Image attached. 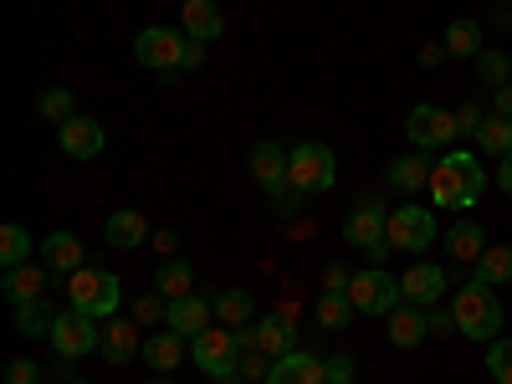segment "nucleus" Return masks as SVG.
Returning <instances> with one entry per match:
<instances>
[{
    "instance_id": "nucleus-50",
    "label": "nucleus",
    "mask_w": 512,
    "mask_h": 384,
    "mask_svg": "<svg viewBox=\"0 0 512 384\" xmlns=\"http://www.w3.org/2000/svg\"><path fill=\"white\" fill-rule=\"evenodd\" d=\"M497 185L512 195V154H502V164H497Z\"/></svg>"
},
{
    "instance_id": "nucleus-52",
    "label": "nucleus",
    "mask_w": 512,
    "mask_h": 384,
    "mask_svg": "<svg viewBox=\"0 0 512 384\" xmlns=\"http://www.w3.org/2000/svg\"><path fill=\"white\" fill-rule=\"evenodd\" d=\"M149 384H175V379H149Z\"/></svg>"
},
{
    "instance_id": "nucleus-37",
    "label": "nucleus",
    "mask_w": 512,
    "mask_h": 384,
    "mask_svg": "<svg viewBox=\"0 0 512 384\" xmlns=\"http://www.w3.org/2000/svg\"><path fill=\"white\" fill-rule=\"evenodd\" d=\"M487 369L497 384H512V338H492L487 344Z\"/></svg>"
},
{
    "instance_id": "nucleus-53",
    "label": "nucleus",
    "mask_w": 512,
    "mask_h": 384,
    "mask_svg": "<svg viewBox=\"0 0 512 384\" xmlns=\"http://www.w3.org/2000/svg\"><path fill=\"white\" fill-rule=\"evenodd\" d=\"M349 384H354V379H349Z\"/></svg>"
},
{
    "instance_id": "nucleus-45",
    "label": "nucleus",
    "mask_w": 512,
    "mask_h": 384,
    "mask_svg": "<svg viewBox=\"0 0 512 384\" xmlns=\"http://www.w3.org/2000/svg\"><path fill=\"white\" fill-rule=\"evenodd\" d=\"M425 318H431V333H441V338L456 333V313H451V308H446V313H441V308H425Z\"/></svg>"
},
{
    "instance_id": "nucleus-4",
    "label": "nucleus",
    "mask_w": 512,
    "mask_h": 384,
    "mask_svg": "<svg viewBox=\"0 0 512 384\" xmlns=\"http://www.w3.org/2000/svg\"><path fill=\"white\" fill-rule=\"evenodd\" d=\"M67 292H72V308L88 313V318H113V313H118V297H123L118 277H113V272H98V267L72 272V277H67Z\"/></svg>"
},
{
    "instance_id": "nucleus-38",
    "label": "nucleus",
    "mask_w": 512,
    "mask_h": 384,
    "mask_svg": "<svg viewBox=\"0 0 512 384\" xmlns=\"http://www.w3.org/2000/svg\"><path fill=\"white\" fill-rule=\"evenodd\" d=\"M41 113L62 128L67 118H77V113H72V93H67V88H47V93H41Z\"/></svg>"
},
{
    "instance_id": "nucleus-32",
    "label": "nucleus",
    "mask_w": 512,
    "mask_h": 384,
    "mask_svg": "<svg viewBox=\"0 0 512 384\" xmlns=\"http://www.w3.org/2000/svg\"><path fill=\"white\" fill-rule=\"evenodd\" d=\"M210 303H216V318H221L226 328H246V318H251V292L226 287L221 297H210Z\"/></svg>"
},
{
    "instance_id": "nucleus-31",
    "label": "nucleus",
    "mask_w": 512,
    "mask_h": 384,
    "mask_svg": "<svg viewBox=\"0 0 512 384\" xmlns=\"http://www.w3.org/2000/svg\"><path fill=\"white\" fill-rule=\"evenodd\" d=\"M354 313H359V308H354L349 292H323V297H318V323H323V328H349Z\"/></svg>"
},
{
    "instance_id": "nucleus-51",
    "label": "nucleus",
    "mask_w": 512,
    "mask_h": 384,
    "mask_svg": "<svg viewBox=\"0 0 512 384\" xmlns=\"http://www.w3.org/2000/svg\"><path fill=\"white\" fill-rule=\"evenodd\" d=\"M497 113L512 118V82H507V88H497Z\"/></svg>"
},
{
    "instance_id": "nucleus-19",
    "label": "nucleus",
    "mask_w": 512,
    "mask_h": 384,
    "mask_svg": "<svg viewBox=\"0 0 512 384\" xmlns=\"http://www.w3.org/2000/svg\"><path fill=\"white\" fill-rule=\"evenodd\" d=\"M256 344H262L267 359H287V354L297 349V323H292L287 313L262 318V323H256Z\"/></svg>"
},
{
    "instance_id": "nucleus-1",
    "label": "nucleus",
    "mask_w": 512,
    "mask_h": 384,
    "mask_svg": "<svg viewBox=\"0 0 512 384\" xmlns=\"http://www.w3.org/2000/svg\"><path fill=\"white\" fill-rule=\"evenodd\" d=\"M451 313H456V333L477 338V344H492V338H502V303H497V292H492L482 277L466 282V287L456 292Z\"/></svg>"
},
{
    "instance_id": "nucleus-11",
    "label": "nucleus",
    "mask_w": 512,
    "mask_h": 384,
    "mask_svg": "<svg viewBox=\"0 0 512 384\" xmlns=\"http://www.w3.org/2000/svg\"><path fill=\"white\" fill-rule=\"evenodd\" d=\"M446 272L441 267H431V262H420V267H410L405 277H400V292H405V303H415V308H436L441 303V292H446Z\"/></svg>"
},
{
    "instance_id": "nucleus-43",
    "label": "nucleus",
    "mask_w": 512,
    "mask_h": 384,
    "mask_svg": "<svg viewBox=\"0 0 512 384\" xmlns=\"http://www.w3.org/2000/svg\"><path fill=\"white\" fill-rule=\"evenodd\" d=\"M349 282H354V272H349L344 262H333V267L323 272V292H349Z\"/></svg>"
},
{
    "instance_id": "nucleus-7",
    "label": "nucleus",
    "mask_w": 512,
    "mask_h": 384,
    "mask_svg": "<svg viewBox=\"0 0 512 384\" xmlns=\"http://www.w3.org/2000/svg\"><path fill=\"white\" fill-rule=\"evenodd\" d=\"M52 349H57V359H88L98 344H103V333H98V318H88V313H57V323H52Z\"/></svg>"
},
{
    "instance_id": "nucleus-14",
    "label": "nucleus",
    "mask_w": 512,
    "mask_h": 384,
    "mask_svg": "<svg viewBox=\"0 0 512 384\" xmlns=\"http://www.w3.org/2000/svg\"><path fill=\"white\" fill-rule=\"evenodd\" d=\"M98 354H103L108 364H128L134 354H144V344H139V318H108Z\"/></svg>"
},
{
    "instance_id": "nucleus-25",
    "label": "nucleus",
    "mask_w": 512,
    "mask_h": 384,
    "mask_svg": "<svg viewBox=\"0 0 512 384\" xmlns=\"http://www.w3.org/2000/svg\"><path fill=\"white\" fill-rule=\"evenodd\" d=\"M41 287H47V272L31 267V262H21V267H11L6 277H0V292H6L11 303H31V297H41Z\"/></svg>"
},
{
    "instance_id": "nucleus-30",
    "label": "nucleus",
    "mask_w": 512,
    "mask_h": 384,
    "mask_svg": "<svg viewBox=\"0 0 512 384\" xmlns=\"http://www.w3.org/2000/svg\"><path fill=\"white\" fill-rule=\"evenodd\" d=\"M477 277H482L487 287L512 282V246H487V251L477 256Z\"/></svg>"
},
{
    "instance_id": "nucleus-40",
    "label": "nucleus",
    "mask_w": 512,
    "mask_h": 384,
    "mask_svg": "<svg viewBox=\"0 0 512 384\" xmlns=\"http://www.w3.org/2000/svg\"><path fill=\"white\" fill-rule=\"evenodd\" d=\"M477 128H482V108H477V103L456 108V134H461V139H477Z\"/></svg>"
},
{
    "instance_id": "nucleus-21",
    "label": "nucleus",
    "mask_w": 512,
    "mask_h": 384,
    "mask_svg": "<svg viewBox=\"0 0 512 384\" xmlns=\"http://www.w3.org/2000/svg\"><path fill=\"white\" fill-rule=\"evenodd\" d=\"M185 344H190V338H180L175 328H164V333H154L149 344H144V364L159 369V374L180 369V364H185Z\"/></svg>"
},
{
    "instance_id": "nucleus-17",
    "label": "nucleus",
    "mask_w": 512,
    "mask_h": 384,
    "mask_svg": "<svg viewBox=\"0 0 512 384\" xmlns=\"http://www.w3.org/2000/svg\"><path fill=\"white\" fill-rule=\"evenodd\" d=\"M425 190H431V200L436 205H446V210H472V205H466V180H461V164L446 154L436 169H431V185H425Z\"/></svg>"
},
{
    "instance_id": "nucleus-18",
    "label": "nucleus",
    "mask_w": 512,
    "mask_h": 384,
    "mask_svg": "<svg viewBox=\"0 0 512 384\" xmlns=\"http://www.w3.org/2000/svg\"><path fill=\"white\" fill-rule=\"evenodd\" d=\"M323 379H328V364L313 354H297V349L287 359H277L267 374V384H323Z\"/></svg>"
},
{
    "instance_id": "nucleus-9",
    "label": "nucleus",
    "mask_w": 512,
    "mask_h": 384,
    "mask_svg": "<svg viewBox=\"0 0 512 384\" xmlns=\"http://www.w3.org/2000/svg\"><path fill=\"white\" fill-rule=\"evenodd\" d=\"M405 139H410L415 149H446L451 139H461V134H456V113H446V108H436V103L410 108V118H405Z\"/></svg>"
},
{
    "instance_id": "nucleus-47",
    "label": "nucleus",
    "mask_w": 512,
    "mask_h": 384,
    "mask_svg": "<svg viewBox=\"0 0 512 384\" xmlns=\"http://www.w3.org/2000/svg\"><path fill=\"white\" fill-rule=\"evenodd\" d=\"M200 62H205V41H195V36H190V47H185V57H180V72H195Z\"/></svg>"
},
{
    "instance_id": "nucleus-26",
    "label": "nucleus",
    "mask_w": 512,
    "mask_h": 384,
    "mask_svg": "<svg viewBox=\"0 0 512 384\" xmlns=\"http://www.w3.org/2000/svg\"><path fill=\"white\" fill-rule=\"evenodd\" d=\"M482 251H487V241H482L477 221H461V226L446 231V256H451V262H477Z\"/></svg>"
},
{
    "instance_id": "nucleus-54",
    "label": "nucleus",
    "mask_w": 512,
    "mask_h": 384,
    "mask_svg": "<svg viewBox=\"0 0 512 384\" xmlns=\"http://www.w3.org/2000/svg\"><path fill=\"white\" fill-rule=\"evenodd\" d=\"M507 21H512V16H507Z\"/></svg>"
},
{
    "instance_id": "nucleus-34",
    "label": "nucleus",
    "mask_w": 512,
    "mask_h": 384,
    "mask_svg": "<svg viewBox=\"0 0 512 384\" xmlns=\"http://www.w3.org/2000/svg\"><path fill=\"white\" fill-rule=\"evenodd\" d=\"M26 256H31V231L26 226H6V231H0V267H21L26 262Z\"/></svg>"
},
{
    "instance_id": "nucleus-2",
    "label": "nucleus",
    "mask_w": 512,
    "mask_h": 384,
    "mask_svg": "<svg viewBox=\"0 0 512 384\" xmlns=\"http://www.w3.org/2000/svg\"><path fill=\"white\" fill-rule=\"evenodd\" d=\"M190 359H195V369L210 374V379L241 374V338H236V328L210 323L205 333H195V338H190Z\"/></svg>"
},
{
    "instance_id": "nucleus-13",
    "label": "nucleus",
    "mask_w": 512,
    "mask_h": 384,
    "mask_svg": "<svg viewBox=\"0 0 512 384\" xmlns=\"http://www.w3.org/2000/svg\"><path fill=\"white\" fill-rule=\"evenodd\" d=\"M103 144H108V134H103L98 118H82V113H77V118L62 123V149H67L72 159H98Z\"/></svg>"
},
{
    "instance_id": "nucleus-8",
    "label": "nucleus",
    "mask_w": 512,
    "mask_h": 384,
    "mask_svg": "<svg viewBox=\"0 0 512 384\" xmlns=\"http://www.w3.org/2000/svg\"><path fill=\"white\" fill-rule=\"evenodd\" d=\"M185 47H190V36H185V31L149 26V31H139V41H134V57H139L149 72H180Z\"/></svg>"
},
{
    "instance_id": "nucleus-49",
    "label": "nucleus",
    "mask_w": 512,
    "mask_h": 384,
    "mask_svg": "<svg viewBox=\"0 0 512 384\" xmlns=\"http://www.w3.org/2000/svg\"><path fill=\"white\" fill-rule=\"evenodd\" d=\"M154 246H159L164 256H175V246H180V236H175V231H154Z\"/></svg>"
},
{
    "instance_id": "nucleus-27",
    "label": "nucleus",
    "mask_w": 512,
    "mask_h": 384,
    "mask_svg": "<svg viewBox=\"0 0 512 384\" xmlns=\"http://www.w3.org/2000/svg\"><path fill=\"white\" fill-rule=\"evenodd\" d=\"M390 185H395L400 195H415V190H425V185H431V164H425L420 154H405V159H395V164H390Z\"/></svg>"
},
{
    "instance_id": "nucleus-24",
    "label": "nucleus",
    "mask_w": 512,
    "mask_h": 384,
    "mask_svg": "<svg viewBox=\"0 0 512 384\" xmlns=\"http://www.w3.org/2000/svg\"><path fill=\"white\" fill-rule=\"evenodd\" d=\"M185 36H195V41H210V36H221L226 31V16H221V6L216 0H185Z\"/></svg>"
},
{
    "instance_id": "nucleus-29",
    "label": "nucleus",
    "mask_w": 512,
    "mask_h": 384,
    "mask_svg": "<svg viewBox=\"0 0 512 384\" xmlns=\"http://www.w3.org/2000/svg\"><path fill=\"white\" fill-rule=\"evenodd\" d=\"M482 52V26L477 21H451L446 26V57H477Z\"/></svg>"
},
{
    "instance_id": "nucleus-3",
    "label": "nucleus",
    "mask_w": 512,
    "mask_h": 384,
    "mask_svg": "<svg viewBox=\"0 0 512 384\" xmlns=\"http://www.w3.org/2000/svg\"><path fill=\"white\" fill-rule=\"evenodd\" d=\"M333 180H338V164H333L328 144H297V149H287V185L292 190L323 195V190H333Z\"/></svg>"
},
{
    "instance_id": "nucleus-20",
    "label": "nucleus",
    "mask_w": 512,
    "mask_h": 384,
    "mask_svg": "<svg viewBox=\"0 0 512 384\" xmlns=\"http://www.w3.org/2000/svg\"><path fill=\"white\" fill-rule=\"evenodd\" d=\"M425 333H431V318H425V308L400 303V308L390 313V344H395V349H415Z\"/></svg>"
},
{
    "instance_id": "nucleus-33",
    "label": "nucleus",
    "mask_w": 512,
    "mask_h": 384,
    "mask_svg": "<svg viewBox=\"0 0 512 384\" xmlns=\"http://www.w3.org/2000/svg\"><path fill=\"white\" fill-rule=\"evenodd\" d=\"M52 323H57V313L41 303V297H31V303H16V328L26 333V338H36V333H52Z\"/></svg>"
},
{
    "instance_id": "nucleus-16",
    "label": "nucleus",
    "mask_w": 512,
    "mask_h": 384,
    "mask_svg": "<svg viewBox=\"0 0 512 384\" xmlns=\"http://www.w3.org/2000/svg\"><path fill=\"white\" fill-rule=\"evenodd\" d=\"M41 267L57 272V277L82 272V241H77L72 231H52L47 241H41Z\"/></svg>"
},
{
    "instance_id": "nucleus-35",
    "label": "nucleus",
    "mask_w": 512,
    "mask_h": 384,
    "mask_svg": "<svg viewBox=\"0 0 512 384\" xmlns=\"http://www.w3.org/2000/svg\"><path fill=\"white\" fill-rule=\"evenodd\" d=\"M477 67H482L487 88H507V82H512V57H502V52H492V47L477 52Z\"/></svg>"
},
{
    "instance_id": "nucleus-41",
    "label": "nucleus",
    "mask_w": 512,
    "mask_h": 384,
    "mask_svg": "<svg viewBox=\"0 0 512 384\" xmlns=\"http://www.w3.org/2000/svg\"><path fill=\"white\" fill-rule=\"evenodd\" d=\"M6 384H41V369L31 359H11L6 364Z\"/></svg>"
},
{
    "instance_id": "nucleus-46",
    "label": "nucleus",
    "mask_w": 512,
    "mask_h": 384,
    "mask_svg": "<svg viewBox=\"0 0 512 384\" xmlns=\"http://www.w3.org/2000/svg\"><path fill=\"white\" fill-rule=\"evenodd\" d=\"M297 195H303V190H292V185H282V190L272 195V205H277V216H297Z\"/></svg>"
},
{
    "instance_id": "nucleus-42",
    "label": "nucleus",
    "mask_w": 512,
    "mask_h": 384,
    "mask_svg": "<svg viewBox=\"0 0 512 384\" xmlns=\"http://www.w3.org/2000/svg\"><path fill=\"white\" fill-rule=\"evenodd\" d=\"M272 369H267V354L262 349H246L241 354V379H267Z\"/></svg>"
},
{
    "instance_id": "nucleus-15",
    "label": "nucleus",
    "mask_w": 512,
    "mask_h": 384,
    "mask_svg": "<svg viewBox=\"0 0 512 384\" xmlns=\"http://www.w3.org/2000/svg\"><path fill=\"white\" fill-rule=\"evenodd\" d=\"M246 164H251V175H256V185L262 190H282L287 185V154L272 144V139H262V144H251V154H246Z\"/></svg>"
},
{
    "instance_id": "nucleus-44",
    "label": "nucleus",
    "mask_w": 512,
    "mask_h": 384,
    "mask_svg": "<svg viewBox=\"0 0 512 384\" xmlns=\"http://www.w3.org/2000/svg\"><path fill=\"white\" fill-rule=\"evenodd\" d=\"M349 379H354V359H349V354L328 359V379H323V384H349Z\"/></svg>"
},
{
    "instance_id": "nucleus-10",
    "label": "nucleus",
    "mask_w": 512,
    "mask_h": 384,
    "mask_svg": "<svg viewBox=\"0 0 512 384\" xmlns=\"http://www.w3.org/2000/svg\"><path fill=\"white\" fill-rule=\"evenodd\" d=\"M390 246L395 251H425L436 241V216L425 205H400V210H390Z\"/></svg>"
},
{
    "instance_id": "nucleus-22",
    "label": "nucleus",
    "mask_w": 512,
    "mask_h": 384,
    "mask_svg": "<svg viewBox=\"0 0 512 384\" xmlns=\"http://www.w3.org/2000/svg\"><path fill=\"white\" fill-rule=\"evenodd\" d=\"M154 292L164 297V303H180V297H190V292H195V267L180 262V256H169V262L154 272Z\"/></svg>"
},
{
    "instance_id": "nucleus-5",
    "label": "nucleus",
    "mask_w": 512,
    "mask_h": 384,
    "mask_svg": "<svg viewBox=\"0 0 512 384\" xmlns=\"http://www.w3.org/2000/svg\"><path fill=\"white\" fill-rule=\"evenodd\" d=\"M390 210H384V200L379 195H369V200H359V210L349 216V226H344V241L349 246H359V251H369L374 262H384L395 246H390Z\"/></svg>"
},
{
    "instance_id": "nucleus-39",
    "label": "nucleus",
    "mask_w": 512,
    "mask_h": 384,
    "mask_svg": "<svg viewBox=\"0 0 512 384\" xmlns=\"http://www.w3.org/2000/svg\"><path fill=\"white\" fill-rule=\"evenodd\" d=\"M134 318H139V323H159V318H169V303H164L159 292H144L139 303H134Z\"/></svg>"
},
{
    "instance_id": "nucleus-23",
    "label": "nucleus",
    "mask_w": 512,
    "mask_h": 384,
    "mask_svg": "<svg viewBox=\"0 0 512 384\" xmlns=\"http://www.w3.org/2000/svg\"><path fill=\"white\" fill-rule=\"evenodd\" d=\"M144 241H149V221L139 216V210H113V216H108V246L139 251Z\"/></svg>"
},
{
    "instance_id": "nucleus-36",
    "label": "nucleus",
    "mask_w": 512,
    "mask_h": 384,
    "mask_svg": "<svg viewBox=\"0 0 512 384\" xmlns=\"http://www.w3.org/2000/svg\"><path fill=\"white\" fill-rule=\"evenodd\" d=\"M456 164H461V180H466V205H477L482 200V190H487V169H482V159L477 154H451Z\"/></svg>"
},
{
    "instance_id": "nucleus-28",
    "label": "nucleus",
    "mask_w": 512,
    "mask_h": 384,
    "mask_svg": "<svg viewBox=\"0 0 512 384\" xmlns=\"http://www.w3.org/2000/svg\"><path fill=\"white\" fill-rule=\"evenodd\" d=\"M477 149L482 154H512V118H502V113H487L482 118V128H477Z\"/></svg>"
},
{
    "instance_id": "nucleus-12",
    "label": "nucleus",
    "mask_w": 512,
    "mask_h": 384,
    "mask_svg": "<svg viewBox=\"0 0 512 384\" xmlns=\"http://www.w3.org/2000/svg\"><path fill=\"white\" fill-rule=\"evenodd\" d=\"M164 323L175 328L180 338H195V333H205L210 323H216V303L200 297V292H190V297H180V303H169V318Z\"/></svg>"
},
{
    "instance_id": "nucleus-6",
    "label": "nucleus",
    "mask_w": 512,
    "mask_h": 384,
    "mask_svg": "<svg viewBox=\"0 0 512 384\" xmlns=\"http://www.w3.org/2000/svg\"><path fill=\"white\" fill-rule=\"evenodd\" d=\"M349 297H354V308H359V313H384V318H390V313L405 303L400 277L379 272V267H369V272H354V282H349Z\"/></svg>"
},
{
    "instance_id": "nucleus-48",
    "label": "nucleus",
    "mask_w": 512,
    "mask_h": 384,
    "mask_svg": "<svg viewBox=\"0 0 512 384\" xmlns=\"http://www.w3.org/2000/svg\"><path fill=\"white\" fill-rule=\"evenodd\" d=\"M441 57H446V41H431V47H420V62H425V67H436Z\"/></svg>"
}]
</instances>
